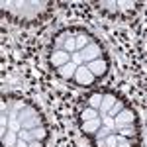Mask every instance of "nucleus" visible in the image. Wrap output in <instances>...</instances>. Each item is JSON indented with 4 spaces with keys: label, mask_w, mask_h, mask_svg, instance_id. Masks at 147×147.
<instances>
[{
    "label": "nucleus",
    "mask_w": 147,
    "mask_h": 147,
    "mask_svg": "<svg viewBox=\"0 0 147 147\" xmlns=\"http://www.w3.org/2000/svg\"><path fill=\"white\" fill-rule=\"evenodd\" d=\"M75 122L90 147H141V120L134 104L114 88H92L75 106Z\"/></svg>",
    "instance_id": "obj_1"
},
{
    "label": "nucleus",
    "mask_w": 147,
    "mask_h": 147,
    "mask_svg": "<svg viewBox=\"0 0 147 147\" xmlns=\"http://www.w3.org/2000/svg\"><path fill=\"white\" fill-rule=\"evenodd\" d=\"M94 8L100 12L104 18L114 20V22H129L134 20L137 14L143 8V2H131V0H125V2H94Z\"/></svg>",
    "instance_id": "obj_5"
},
{
    "label": "nucleus",
    "mask_w": 147,
    "mask_h": 147,
    "mask_svg": "<svg viewBox=\"0 0 147 147\" xmlns=\"http://www.w3.org/2000/svg\"><path fill=\"white\" fill-rule=\"evenodd\" d=\"M47 67L73 88H96L108 77V49L84 26H63L47 43Z\"/></svg>",
    "instance_id": "obj_2"
},
{
    "label": "nucleus",
    "mask_w": 147,
    "mask_h": 147,
    "mask_svg": "<svg viewBox=\"0 0 147 147\" xmlns=\"http://www.w3.org/2000/svg\"><path fill=\"white\" fill-rule=\"evenodd\" d=\"M2 16L14 26L22 28H34L39 26L55 10V2L51 0H32V2H20V0H4L2 4Z\"/></svg>",
    "instance_id": "obj_4"
},
{
    "label": "nucleus",
    "mask_w": 147,
    "mask_h": 147,
    "mask_svg": "<svg viewBox=\"0 0 147 147\" xmlns=\"http://www.w3.org/2000/svg\"><path fill=\"white\" fill-rule=\"evenodd\" d=\"M2 147H47L51 129L43 110L34 100L4 92L0 100Z\"/></svg>",
    "instance_id": "obj_3"
}]
</instances>
